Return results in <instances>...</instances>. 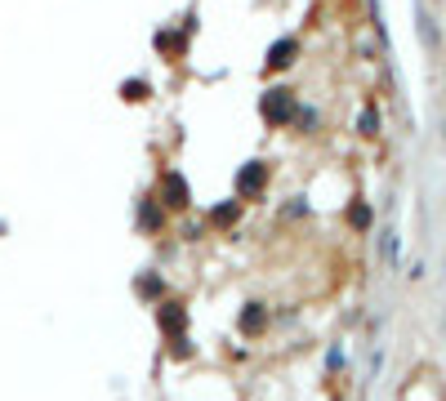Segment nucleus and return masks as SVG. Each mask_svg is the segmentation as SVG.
Segmentation results:
<instances>
[{"label": "nucleus", "instance_id": "11", "mask_svg": "<svg viewBox=\"0 0 446 401\" xmlns=\"http://www.w3.org/2000/svg\"><path fill=\"white\" fill-rule=\"evenodd\" d=\"M357 130H362V134H375V130H379V112H375V107H366V112H362V121H357Z\"/></svg>", "mask_w": 446, "mask_h": 401}, {"label": "nucleus", "instance_id": "12", "mask_svg": "<svg viewBox=\"0 0 446 401\" xmlns=\"http://www.w3.org/2000/svg\"><path fill=\"white\" fill-rule=\"evenodd\" d=\"M139 294H152V299H156L161 294V276H143V281H139Z\"/></svg>", "mask_w": 446, "mask_h": 401}, {"label": "nucleus", "instance_id": "7", "mask_svg": "<svg viewBox=\"0 0 446 401\" xmlns=\"http://www.w3.org/2000/svg\"><path fill=\"white\" fill-rule=\"evenodd\" d=\"M236 214H241V205H236V200H227V205H214L210 209V223L227 227V223H236Z\"/></svg>", "mask_w": 446, "mask_h": 401}, {"label": "nucleus", "instance_id": "2", "mask_svg": "<svg viewBox=\"0 0 446 401\" xmlns=\"http://www.w3.org/2000/svg\"><path fill=\"white\" fill-rule=\"evenodd\" d=\"M152 200H161L165 209H187V200H192V192H187V178L179 174V169H165L161 174V187H156V196Z\"/></svg>", "mask_w": 446, "mask_h": 401}, {"label": "nucleus", "instance_id": "4", "mask_svg": "<svg viewBox=\"0 0 446 401\" xmlns=\"http://www.w3.org/2000/svg\"><path fill=\"white\" fill-rule=\"evenodd\" d=\"M295 54H299V41L295 36H281V41L268 50V72H286V67L295 63Z\"/></svg>", "mask_w": 446, "mask_h": 401}, {"label": "nucleus", "instance_id": "9", "mask_svg": "<svg viewBox=\"0 0 446 401\" xmlns=\"http://www.w3.org/2000/svg\"><path fill=\"white\" fill-rule=\"evenodd\" d=\"M139 223H143V227H161V223H165V214H161L152 200H143V209H139Z\"/></svg>", "mask_w": 446, "mask_h": 401}, {"label": "nucleus", "instance_id": "8", "mask_svg": "<svg viewBox=\"0 0 446 401\" xmlns=\"http://www.w3.org/2000/svg\"><path fill=\"white\" fill-rule=\"evenodd\" d=\"M121 90H125V99H130V103H143V99H152V85H143V81H125Z\"/></svg>", "mask_w": 446, "mask_h": 401}, {"label": "nucleus", "instance_id": "10", "mask_svg": "<svg viewBox=\"0 0 446 401\" xmlns=\"http://www.w3.org/2000/svg\"><path fill=\"white\" fill-rule=\"evenodd\" d=\"M348 223L366 232V227H371V205H353V209H348Z\"/></svg>", "mask_w": 446, "mask_h": 401}, {"label": "nucleus", "instance_id": "3", "mask_svg": "<svg viewBox=\"0 0 446 401\" xmlns=\"http://www.w3.org/2000/svg\"><path fill=\"white\" fill-rule=\"evenodd\" d=\"M263 183H268V165H263V161H250V165H241V174H236V196H259Z\"/></svg>", "mask_w": 446, "mask_h": 401}, {"label": "nucleus", "instance_id": "5", "mask_svg": "<svg viewBox=\"0 0 446 401\" xmlns=\"http://www.w3.org/2000/svg\"><path fill=\"white\" fill-rule=\"evenodd\" d=\"M156 321H161V330L170 334V339H179V334L187 330V312L179 308V303H161V312H156Z\"/></svg>", "mask_w": 446, "mask_h": 401}, {"label": "nucleus", "instance_id": "6", "mask_svg": "<svg viewBox=\"0 0 446 401\" xmlns=\"http://www.w3.org/2000/svg\"><path fill=\"white\" fill-rule=\"evenodd\" d=\"M263 326H268V312H263L259 303H250V308L241 312V330H245V334H259Z\"/></svg>", "mask_w": 446, "mask_h": 401}, {"label": "nucleus", "instance_id": "1", "mask_svg": "<svg viewBox=\"0 0 446 401\" xmlns=\"http://www.w3.org/2000/svg\"><path fill=\"white\" fill-rule=\"evenodd\" d=\"M295 107L299 103H295L290 90H268L259 99V116L268 121V125H290V121H295Z\"/></svg>", "mask_w": 446, "mask_h": 401}]
</instances>
